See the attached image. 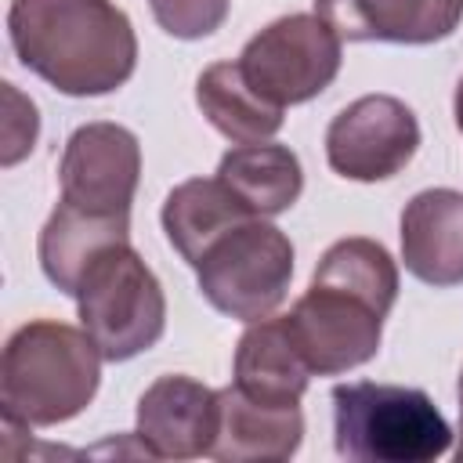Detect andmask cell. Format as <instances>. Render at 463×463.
Instances as JSON below:
<instances>
[{"label": "cell", "mask_w": 463, "mask_h": 463, "mask_svg": "<svg viewBox=\"0 0 463 463\" xmlns=\"http://www.w3.org/2000/svg\"><path fill=\"white\" fill-rule=\"evenodd\" d=\"M300 405H268L235 383L217 391V434L210 459L221 463H282L300 449Z\"/></svg>", "instance_id": "11"}, {"label": "cell", "mask_w": 463, "mask_h": 463, "mask_svg": "<svg viewBox=\"0 0 463 463\" xmlns=\"http://www.w3.org/2000/svg\"><path fill=\"white\" fill-rule=\"evenodd\" d=\"M456 459L463 463V373H459V445H456Z\"/></svg>", "instance_id": "22"}, {"label": "cell", "mask_w": 463, "mask_h": 463, "mask_svg": "<svg viewBox=\"0 0 463 463\" xmlns=\"http://www.w3.org/2000/svg\"><path fill=\"white\" fill-rule=\"evenodd\" d=\"M420 148L412 109L391 94H365L340 109L326 130V159L347 181H387Z\"/></svg>", "instance_id": "9"}, {"label": "cell", "mask_w": 463, "mask_h": 463, "mask_svg": "<svg viewBox=\"0 0 463 463\" xmlns=\"http://www.w3.org/2000/svg\"><path fill=\"white\" fill-rule=\"evenodd\" d=\"M127 239H130V221L90 217L58 199L54 213L47 217V224L40 232V268L61 293L76 297V286H80L87 264L105 246L127 242Z\"/></svg>", "instance_id": "17"}, {"label": "cell", "mask_w": 463, "mask_h": 463, "mask_svg": "<svg viewBox=\"0 0 463 463\" xmlns=\"http://www.w3.org/2000/svg\"><path fill=\"white\" fill-rule=\"evenodd\" d=\"M315 279L336 282L351 293H362L380 311H391L394 300H398V264H394V257L380 242L362 239V235L333 242L322 253V260L315 268Z\"/></svg>", "instance_id": "19"}, {"label": "cell", "mask_w": 463, "mask_h": 463, "mask_svg": "<svg viewBox=\"0 0 463 463\" xmlns=\"http://www.w3.org/2000/svg\"><path fill=\"white\" fill-rule=\"evenodd\" d=\"M80 326L94 336L105 362H127L166 329V297L152 268L127 242L105 246L76 286Z\"/></svg>", "instance_id": "4"}, {"label": "cell", "mask_w": 463, "mask_h": 463, "mask_svg": "<svg viewBox=\"0 0 463 463\" xmlns=\"http://www.w3.org/2000/svg\"><path fill=\"white\" fill-rule=\"evenodd\" d=\"M18 61L69 98L119 90L137 65V36L112 0H11Z\"/></svg>", "instance_id": "1"}, {"label": "cell", "mask_w": 463, "mask_h": 463, "mask_svg": "<svg viewBox=\"0 0 463 463\" xmlns=\"http://www.w3.org/2000/svg\"><path fill=\"white\" fill-rule=\"evenodd\" d=\"M148 4L163 33L177 40H203L217 33L232 7V0H148Z\"/></svg>", "instance_id": "20"}, {"label": "cell", "mask_w": 463, "mask_h": 463, "mask_svg": "<svg viewBox=\"0 0 463 463\" xmlns=\"http://www.w3.org/2000/svg\"><path fill=\"white\" fill-rule=\"evenodd\" d=\"M402 260L427 286L445 289L463 282V192L427 188L405 203Z\"/></svg>", "instance_id": "12"}, {"label": "cell", "mask_w": 463, "mask_h": 463, "mask_svg": "<svg viewBox=\"0 0 463 463\" xmlns=\"http://www.w3.org/2000/svg\"><path fill=\"white\" fill-rule=\"evenodd\" d=\"M101 351L87 329L36 318L11 333L0 358V405L25 427H54L80 416L98 394Z\"/></svg>", "instance_id": "2"}, {"label": "cell", "mask_w": 463, "mask_h": 463, "mask_svg": "<svg viewBox=\"0 0 463 463\" xmlns=\"http://www.w3.org/2000/svg\"><path fill=\"white\" fill-rule=\"evenodd\" d=\"M286 318L311 373L336 376L354 365H365L380 351L387 311H380L362 293L311 279L307 293L293 304Z\"/></svg>", "instance_id": "7"}, {"label": "cell", "mask_w": 463, "mask_h": 463, "mask_svg": "<svg viewBox=\"0 0 463 463\" xmlns=\"http://www.w3.org/2000/svg\"><path fill=\"white\" fill-rule=\"evenodd\" d=\"M311 365L304 362L293 333H289V318H257L250 322V329L239 336L235 347V387L257 402L268 405H300L307 380H311Z\"/></svg>", "instance_id": "14"}, {"label": "cell", "mask_w": 463, "mask_h": 463, "mask_svg": "<svg viewBox=\"0 0 463 463\" xmlns=\"http://www.w3.org/2000/svg\"><path fill=\"white\" fill-rule=\"evenodd\" d=\"M315 11L340 40L434 43L459 25L463 0H315Z\"/></svg>", "instance_id": "13"}, {"label": "cell", "mask_w": 463, "mask_h": 463, "mask_svg": "<svg viewBox=\"0 0 463 463\" xmlns=\"http://www.w3.org/2000/svg\"><path fill=\"white\" fill-rule=\"evenodd\" d=\"M452 109H456V127L463 130V80H459V87H456V101H452Z\"/></svg>", "instance_id": "23"}, {"label": "cell", "mask_w": 463, "mask_h": 463, "mask_svg": "<svg viewBox=\"0 0 463 463\" xmlns=\"http://www.w3.org/2000/svg\"><path fill=\"white\" fill-rule=\"evenodd\" d=\"M4 98H7V119H4V166L18 163L25 152H33L36 145V130H40V119H36V105L33 101H22V112L18 101H14V87L4 83Z\"/></svg>", "instance_id": "21"}, {"label": "cell", "mask_w": 463, "mask_h": 463, "mask_svg": "<svg viewBox=\"0 0 463 463\" xmlns=\"http://www.w3.org/2000/svg\"><path fill=\"white\" fill-rule=\"evenodd\" d=\"M217 177L257 217L286 213L304 192V170H300L297 152H289L286 145H271V141L235 145L232 152L221 156Z\"/></svg>", "instance_id": "15"}, {"label": "cell", "mask_w": 463, "mask_h": 463, "mask_svg": "<svg viewBox=\"0 0 463 463\" xmlns=\"http://www.w3.org/2000/svg\"><path fill=\"white\" fill-rule=\"evenodd\" d=\"M217 434V391L192 376H159L137 402V441L152 459L210 456Z\"/></svg>", "instance_id": "10"}, {"label": "cell", "mask_w": 463, "mask_h": 463, "mask_svg": "<svg viewBox=\"0 0 463 463\" xmlns=\"http://www.w3.org/2000/svg\"><path fill=\"white\" fill-rule=\"evenodd\" d=\"M192 268L210 307L239 322H257L286 300L293 242L268 217H246L221 232Z\"/></svg>", "instance_id": "5"}, {"label": "cell", "mask_w": 463, "mask_h": 463, "mask_svg": "<svg viewBox=\"0 0 463 463\" xmlns=\"http://www.w3.org/2000/svg\"><path fill=\"white\" fill-rule=\"evenodd\" d=\"M246 83L271 105L318 98L340 72V33L322 14H286L264 25L239 54Z\"/></svg>", "instance_id": "6"}, {"label": "cell", "mask_w": 463, "mask_h": 463, "mask_svg": "<svg viewBox=\"0 0 463 463\" xmlns=\"http://www.w3.org/2000/svg\"><path fill=\"white\" fill-rule=\"evenodd\" d=\"M333 438L354 463H430L452 445L445 416L420 387L373 380L333 387Z\"/></svg>", "instance_id": "3"}, {"label": "cell", "mask_w": 463, "mask_h": 463, "mask_svg": "<svg viewBox=\"0 0 463 463\" xmlns=\"http://www.w3.org/2000/svg\"><path fill=\"white\" fill-rule=\"evenodd\" d=\"M61 203L109 221H130V203L141 181V145L119 123H87L65 141Z\"/></svg>", "instance_id": "8"}, {"label": "cell", "mask_w": 463, "mask_h": 463, "mask_svg": "<svg viewBox=\"0 0 463 463\" xmlns=\"http://www.w3.org/2000/svg\"><path fill=\"white\" fill-rule=\"evenodd\" d=\"M246 217L257 213L246 210L242 199L221 177H188L163 203V232L188 264H195L221 232Z\"/></svg>", "instance_id": "16"}, {"label": "cell", "mask_w": 463, "mask_h": 463, "mask_svg": "<svg viewBox=\"0 0 463 463\" xmlns=\"http://www.w3.org/2000/svg\"><path fill=\"white\" fill-rule=\"evenodd\" d=\"M195 105L203 109L213 130H221L228 141H239V145L268 141L282 130V109L264 101L246 83L239 61H217L203 69L195 83Z\"/></svg>", "instance_id": "18"}]
</instances>
